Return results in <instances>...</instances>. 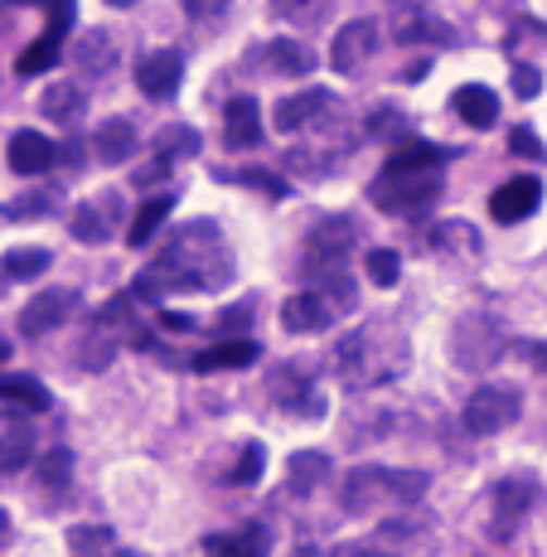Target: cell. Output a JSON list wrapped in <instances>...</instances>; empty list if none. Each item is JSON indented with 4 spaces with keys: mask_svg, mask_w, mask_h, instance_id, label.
Returning <instances> with one entry per match:
<instances>
[{
    "mask_svg": "<svg viewBox=\"0 0 547 557\" xmlns=\"http://www.w3.org/2000/svg\"><path fill=\"white\" fill-rule=\"evenodd\" d=\"M335 557H388V553H378L373 543H339Z\"/></svg>",
    "mask_w": 547,
    "mask_h": 557,
    "instance_id": "obj_47",
    "label": "cell"
},
{
    "mask_svg": "<svg viewBox=\"0 0 547 557\" xmlns=\"http://www.w3.org/2000/svg\"><path fill=\"white\" fill-rule=\"evenodd\" d=\"M262 63L276 78H306V73L315 69V53L300 45V39H272V45L262 49Z\"/></svg>",
    "mask_w": 547,
    "mask_h": 557,
    "instance_id": "obj_29",
    "label": "cell"
},
{
    "mask_svg": "<svg viewBox=\"0 0 547 557\" xmlns=\"http://www.w3.org/2000/svg\"><path fill=\"white\" fill-rule=\"evenodd\" d=\"M179 156H199V132L195 126H165V132L156 136V160H179Z\"/></svg>",
    "mask_w": 547,
    "mask_h": 557,
    "instance_id": "obj_36",
    "label": "cell"
},
{
    "mask_svg": "<svg viewBox=\"0 0 547 557\" xmlns=\"http://www.w3.org/2000/svg\"><path fill=\"white\" fill-rule=\"evenodd\" d=\"M432 248H436V252L475 257V252H480V233L470 228V223H436V228H432Z\"/></svg>",
    "mask_w": 547,
    "mask_h": 557,
    "instance_id": "obj_35",
    "label": "cell"
},
{
    "mask_svg": "<svg viewBox=\"0 0 547 557\" xmlns=\"http://www.w3.org/2000/svg\"><path fill=\"white\" fill-rule=\"evenodd\" d=\"M175 203H179V195H156V199H146L141 213L132 219V233H126V243H132V248H146V243L156 238L160 228H165V219L175 213Z\"/></svg>",
    "mask_w": 547,
    "mask_h": 557,
    "instance_id": "obj_32",
    "label": "cell"
},
{
    "mask_svg": "<svg viewBox=\"0 0 547 557\" xmlns=\"http://www.w3.org/2000/svg\"><path fill=\"white\" fill-rule=\"evenodd\" d=\"M53 257L45 248H10L5 257H0V272L10 276V282H35L39 272H49Z\"/></svg>",
    "mask_w": 547,
    "mask_h": 557,
    "instance_id": "obj_34",
    "label": "cell"
},
{
    "mask_svg": "<svg viewBox=\"0 0 547 557\" xmlns=\"http://www.w3.org/2000/svg\"><path fill=\"white\" fill-rule=\"evenodd\" d=\"M330 480V456L325 451H296L291 466H286V485H291V495H315L320 485Z\"/></svg>",
    "mask_w": 547,
    "mask_h": 557,
    "instance_id": "obj_31",
    "label": "cell"
},
{
    "mask_svg": "<svg viewBox=\"0 0 547 557\" xmlns=\"http://www.w3.org/2000/svg\"><path fill=\"white\" fill-rule=\"evenodd\" d=\"M509 151L523 156V160H543V141L529 132V126H513V132H509Z\"/></svg>",
    "mask_w": 547,
    "mask_h": 557,
    "instance_id": "obj_44",
    "label": "cell"
},
{
    "mask_svg": "<svg viewBox=\"0 0 547 557\" xmlns=\"http://www.w3.org/2000/svg\"><path fill=\"white\" fill-rule=\"evenodd\" d=\"M538 203H543V185L533 175H519L489 195V213H495V223H523Z\"/></svg>",
    "mask_w": 547,
    "mask_h": 557,
    "instance_id": "obj_16",
    "label": "cell"
},
{
    "mask_svg": "<svg viewBox=\"0 0 547 557\" xmlns=\"http://www.w3.org/2000/svg\"><path fill=\"white\" fill-rule=\"evenodd\" d=\"M35 460V426L25 412H0V475H15Z\"/></svg>",
    "mask_w": 547,
    "mask_h": 557,
    "instance_id": "obj_14",
    "label": "cell"
},
{
    "mask_svg": "<svg viewBox=\"0 0 547 557\" xmlns=\"http://www.w3.org/2000/svg\"><path fill=\"white\" fill-rule=\"evenodd\" d=\"M533 349H538V363H543V369H547V345H533Z\"/></svg>",
    "mask_w": 547,
    "mask_h": 557,
    "instance_id": "obj_51",
    "label": "cell"
},
{
    "mask_svg": "<svg viewBox=\"0 0 547 557\" xmlns=\"http://www.w3.org/2000/svg\"><path fill=\"white\" fill-rule=\"evenodd\" d=\"M262 460H266L262 442H248L243 446V460L228 470V485H257V480H262Z\"/></svg>",
    "mask_w": 547,
    "mask_h": 557,
    "instance_id": "obj_40",
    "label": "cell"
},
{
    "mask_svg": "<svg viewBox=\"0 0 547 557\" xmlns=\"http://www.w3.org/2000/svg\"><path fill=\"white\" fill-rule=\"evenodd\" d=\"M504 349H509V325L499 315H489V310H470V315H460L450 325V359H456V369L485 373L504 359Z\"/></svg>",
    "mask_w": 547,
    "mask_h": 557,
    "instance_id": "obj_5",
    "label": "cell"
},
{
    "mask_svg": "<svg viewBox=\"0 0 547 557\" xmlns=\"http://www.w3.org/2000/svg\"><path fill=\"white\" fill-rule=\"evenodd\" d=\"M73 238L88 243V248H102V243L116 238V228H122V189H102V195L83 199L78 209H73Z\"/></svg>",
    "mask_w": 547,
    "mask_h": 557,
    "instance_id": "obj_11",
    "label": "cell"
},
{
    "mask_svg": "<svg viewBox=\"0 0 547 557\" xmlns=\"http://www.w3.org/2000/svg\"><path fill=\"white\" fill-rule=\"evenodd\" d=\"M0 403L10 407V412H45L49 407V388L39 379H29V373H0Z\"/></svg>",
    "mask_w": 547,
    "mask_h": 557,
    "instance_id": "obj_27",
    "label": "cell"
},
{
    "mask_svg": "<svg viewBox=\"0 0 547 557\" xmlns=\"http://www.w3.org/2000/svg\"><path fill=\"white\" fill-rule=\"evenodd\" d=\"M5 539H10V513L0 509V543H5Z\"/></svg>",
    "mask_w": 547,
    "mask_h": 557,
    "instance_id": "obj_50",
    "label": "cell"
},
{
    "mask_svg": "<svg viewBox=\"0 0 547 557\" xmlns=\"http://www.w3.org/2000/svg\"><path fill=\"white\" fill-rule=\"evenodd\" d=\"M63 156H69V165H83V141H69L63 146Z\"/></svg>",
    "mask_w": 547,
    "mask_h": 557,
    "instance_id": "obj_49",
    "label": "cell"
},
{
    "mask_svg": "<svg viewBox=\"0 0 547 557\" xmlns=\"http://www.w3.org/2000/svg\"><path fill=\"white\" fill-rule=\"evenodd\" d=\"M238 276L228 238L219 233L213 219H195L165 238L160 257L136 276V296L141 301H160L175 292H223Z\"/></svg>",
    "mask_w": 547,
    "mask_h": 557,
    "instance_id": "obj_1",
    "label": "cell"
},
{
    "mask_svg": "<svg viewBox=\"0 0 547 557\" xmlns=\"http://www.w3.org/2000/svg\"><path fill=\"white\" fill-rule=\"evenodd\" d=\"M179 78H185V59L179 49H150L141 63H136V88L156 102H170L179 92Z\"/></svg>",
    "mask_w": 547,
    "mask_h": 557,
    "instance_id": "obj_12",
    "label": "cell"
},
{
    "mask_svg": "<svg viewBox=\"0 0 547 557\" xmlns=\"http://www.w3.org/2000/svg\"><path fill=\"white\" fill-rule=\"evenodd\" d=\"M238 180H243V185H262V189H272L276 199L286 195V185H282L276 175H266V170H238Z\"/></svg>",
    "mask_w": 547,
    "mask_h": 557,
    "instance_id": "obj_46",
    "label": "cell"
},
{
    "mask_svg": "<svg viewBox=\"0 0 547 557\" xmlns=\"http://www.w3.org/2000/svg\"><path fill=\"white\" fill-rule=\"evenodd\" d=\"M442 195H446V180L436 165H383L378 180L369 185L373 209L398 213V219H412V213L432 209Z\"/></svg>",
    "mask_w": 547,
    "mask_h": 557,
    "instance_id": "obj_4",
    "label": "cell"
},
{
    "mask_svg": "<svg viewBox=\"0 0 547 557\" xmlns=\"http://www.w3.org/2000/svg\"><path fill=\"white\" fill-rule=\"evenodd\" d=\"M450 107H456V116L465 126H475V132H489V126H495V116H499V98L489 88H480V83H465V88H456Z\"/></svg>",
    "mask_w": 547,
    "mask_h": 557,
    "instance_id": "obj_25",
    "label": "cell"
},
{
    "mask_svg": "<svg viewBox=\"0 0 547 557\" xmlns=\"http://www.w3.org/2000/svg\"><path fill=\"white\" fill-rule=\"evenodd\" d=\"M59 53H63V49H53V45H45V39H39V45H29V49L15 59V73H25V78H35V73H49L53 63H59Z\"/></svg>",
    "mask_w": 547,
    "mask_h": 557,
    "instance_id": "obj_41",
    "label": "cell"
},
{
    "mask_svg": "<svg viewBox=\"0 0 547 557\" xmlns=\"http://www.w3.org/2000/svg\"><path fill=\"white\" fill-rule=\"evenodd\" d=\"M373 53H378V20H353V25L339 29L335 49H330V63H335L339 73H359Z\"/></svg>",
    "mask_w": 547,
    "mask_h": 557,
    "instance_id": "obj_13",
    "label": "cell"
},
{
    "mask_svg": "<svg viewBox=\"0 0 547 557\" xmlns=\"http://www.w3.org/2000/svg\"><path fill=\"white\" fill-rule=\"evenodd\" d=\"M248 325H252V306H228L219 315V330L223 335H233V330H238V339H248Z\"/></svg>",
    "mask_w": 547,
    "mask_h": 557,
    "instance_id": "obj_45",
    "label": "cell"
},
{
    "mask_svg": "<svg viewBox=\"0 0 547 557\" xmlns=\"http://www.w3.org/2000/svg\"><path fill=\"white\" fill-rule=\"evenodd\" d=\"M69 480H73V451L59 446V451H49L45 466H39V490H45V495H63Z\"/></svg>",
    "mask_w": 547,
    "mask_h": 557,
    "instance_id": "obj_37",
    "label": "cell"
},
{
    "mask_svg": "<svg viewBox=\"0 0 547 557\" xmlns=\"http://www.w3.org/2000/svg\"><path fill=\"white\" fill-rule=\"evenodd\" d=\"M59 189H25V195H15L10 203H0V213L15 223H29V219H49V213H59Z\"/></svg>",
    "mask_w": 547,
    "mask_h": 557,
    "instance_id": "obj_33",
    "label": "cell"
},
{
    "mask_svg": "<svg viewBox=\"0 0 547 557\" xmlns=\"http://www.w3.org/2000/svg\"><path fill=\"white\" fill-rule=\"evenodd\" d=\"M432 490L426 470H393V466H353L345 480V509L373 513V509H412Z\"/></svg>",
    "mask_w": 547,
    "mask_h": 557,
    "instance_id": "obj_3",
    "label": "cell"
},
{
    "mask_svg": "<svg viewBox=\"0 0 547 557\" xmlns=\"http://www.w3.org/2000/svg\"><path fill=\"white\" fill-rule=\"evenodd\" d=\"M203 557H266V529L248 523L238 533H209L203 539Z\"/></svg>",
    "mask_w": 547,
    "mask_h": 557,
    "instance_id": "obj_26",
    "label": "cell"
},
{
    "mask_svg": "<svg viewBox=\"0 0 547 557\" xmlns=\"http://www.w3.org/2000/svg\"><path fill=\"white\" fill-rule=\"evenodd\" d=\"M393 35L402 39V45H456V29L446 25V20H436L432 10H422V5H407L398 10V20H393Z\"/></svg>",
    "mask_w": 547,
    "mask_h": 557,
    "instance_id": "obj_18",
    "label": "cell"
},
{
    "mask_svg": "<svg viewBox=\"0 0 547 557\" xmlns=\"http://www.w3.org/2000/svg\"><path fill=\"white\" fill-rule=\"evenodd\" d=\"M519 412H523V393L513 383H485V388L470 393L460 422H465L470 436H495L504 426L519 422Z\"/></svg>",
    "mask_w": 547,
    "mask_h": 557,
    "instance_id": "obj_9",
    "label": "cell"
},
{
    "mask_svg": "<svg viewBox=\"0 0 547 557\" xmlns=\"http://www.w3.org/2000/svg\"><path fill=\"white\" fill-rule=\"evenodd\" d=\"M122 339H136V345H150L146 330L136 325V310H132V296H112L98 315H92L88 335L78 345V363L83 369H107L112 355L122 349Z\"/></svg>",
    "mask_w": 547,
    "mask_h": 557,
    "instance_id": "obj_6",
    "label": "cell"
},
{
    "mask_svg": "<svg viewBox=\"0 0 547 557\" xmlns=\"http://www.w3.org/2000/svg\"><path fill=\"white\" fill-rule=\"evenodd\" d=\"M272 398L296 417H325V398H320L315 383H306L296 369H276L272 373Z\"/></svg>",
    "mask_w": 547,
    "mask_h": 557,
    "instance_id": "obj_17",
    "label": "cell"
},
{
    "mask_svg": "<svg viewBox=\"0 0 547 557\" xmlns=\"http://www.w3.org/2000/svg\"><path fill=\"white\" fill-rule=\"evenodd\" d=\"M73 20H78V15H73V5H69V0H59V5L49 10V29H45L39 39H45V45H53V49H63V39H69Z\"/></svg>",
    "mask_w": 547,
    "mask_h": 557,
    "instance_id": "obj_42",
    "label": "cell"
},
{
    "mask_svg": "<svg viewBox=\"0 0 547 557\" xmlns=\"http://www.w3.org/2000/svg\"><path fill=\"white\" fill-rule=\"evenodd\" d=\"M359 223L349 219V213H335V219L315 223V233H310L306 243V262H310V276H345L349 272V252L359 248Z\"/></svg>",
    "mask_w": 547,
    "mask_h": 557,
    "instance_id": "obj_7",
    "label": "cell"
},
{
    "mask_svg": "<svg viewBox=\"0 0 547 557\" xmlns=\"http://www.w3.org/2000/svg\"><path fill=\"white\" fill-rule=\"evenodd\" d=\"M335 320H339V310L320 292H296L291 301L282 306V325L291 330V335H320V330H330Z\"/></svg>",
    "mask_w": 547,
    "mask_h": 557,
    "instance_id": "obj_15",
    "label": "cell"
},
{
    "mask_svg": "<svg viewBox=\"0 0 547 557\" xmlns=\"http://www.w3.org/2000/svg\"><path fill=\"white\" fill-rule=\"evenodd\" d=\"M407 363H412V345H407V330L393 320H369L335 349V373L349 388H383L402 379Z\"/></svg>",
    "mask_w": 547,
    "mask_h": 557,
    "instance_id": "obj_2",
    "label": "cell"
},
{
    "mask_svg": "<svg viewBox=\"0 0 547 557\" xmlns=\"http://www.w3.org/2000/svg\"><path fill=\"white\" fill-rule=\"evenodd\" d=\"M330 107H335V92H325V88H306L296 98H282L276 102V132H300L310 116L330 112Z\"/></svg>",
    "mask_w": 547,
    "mask_h": 557,
    "instance_id": "obj_24",
    "label": "cell"
},
{
    "mask_svg": "<svg viewBox=\"0 0 547 557\" xmlns=\"http://www.w3.org/2000/svg\"><path fill=\"white\" fill-rule=\"evenodd\" d=\"M5 156H10V170H15V175H45L53 160H59V146H53L45 132H15Z\"/></svg>",
    "mask_w": 547,
    "mask_h": 557,
    "instance_id": "obj_19",
    "label": "cell"
},
{
    "mask_svg": "<svg viewBox=\"0 0 547 557\" xmlns=\"http://www.w3.org/2000/svg\"><path fill=\"white\" fill-rule=\"evenodd\" d=\"M533 505H538V480L533 475L513 470V475L495 480V490H489V539L509 543L513 533H519V523L529 519Z\"/></svg>",
    "mask_w": 547,
    "mask_h": 557,
    "instance_id": "obj_8",
    "label": "cell"
},
{
    "mask_svg": "<svg viewBox=\"0 0 547 557\" xmlns=\"http://www.w3.org/2000/svg\"><path fill=\"white\" fill-rule=\"evenodd\" d=\"M160 325H170V330H195V320H185V315H170V310H160Z\"/></svg>",
    "mask_w": 547,
    "mask_h": 557,
    "instance_id": "obj_48",
    "label": "cell"
},
{
    "mask_svg": "<svg viewBox=\"0 0 547 557\" xmlns=\"http://www.w3.org/2000/svg\"><path fill=\"white\" fill-rule=\"evenodd\" d=\"M446 160H450V151H446V146H426V141H402L398 151L388 156V165H436V170H442Z\"/></svg>",
    "mask_w": 547,
    "mask_h": 557,
    "instance_id": "obj_38",
    "label": "cell"
},
{
    "mask_svg": "<svg viewBox=\"0 0 547 557\" xmlns=\"http://www.w3.org/2000/svg\"><path fill=\"white\" fill-rule=\"evenodd\" d=\"M136 146H141V132H136L126 116H112V122H102L98 132H92V156H98L102 165H126V160L136 156Z\"/></svg>",
    "mask_w": 547,
    "mask_h": 557,
    "instance_id": "obj_20",
    "label": "cell"
},
{
    "mask_svg": "<svg viewBox=\"0 0 547 557\" xmlns=\"http://www.w3.org/2000/svg\"><path fill=\"white\" fill-rule=\"evenodd\" d=\"M10 359V345H0V363H5Z\"/></svg>",
    "mask_w": 547,
    "mask_h": 557,
    "instance_id": "obj_52",
    "label": "cell"
},
{
    "mask_svg": "<svg viewBox=\"0 0 547 557\" xmlns=\"http://www.w3.org/2000/svg\"><path fill=\"white\" fill-rule=\"evenodd\" d=\"M69 553L73 557H132L122 548V539H116L112 529H102V523H78V529H69Z\"/></svg>",
    "mask_w": 547,
    "mask_h": 557,
    "instance_id": "obj_30",
    "label": "cell"
},
{
    "mask_svg": "<svg viewBox=\"0 0 547 557\" xmlns=\"http://www.w3.org/2000/svg\"><path fill=\"white\" fill-rule=\"evenodd\" d=\"M223 141H228L233 151H252V146H262V107H257V98H233L228 102Z\"/></svg>",
    "mask_w": 547,
    "mask_h": 557,
    "instance_id": "obj_21",
    "label": "cell"
},
{
    "mask_svg": "<svg viewBox=\"0 0 547 557\" xmlns=\"http://www.w3.org/2000/svg\"><path fill=\"white\" fill-rule=\"evenodd\" d=\"M78 310H83V292H73V286H49V292H39L35 301L20 310V335L39 339V335H49V330L69 325Z\"/></svg>",
    "mask_w": 547,
    "mask_h": 557,
    "instance_id": "obj_10",
    "label": "cell"
},
{
    "mask_svg": "<svg viewBox=\"0 0 547 557\" xmlns=\"http://www.w3.org/2000/svg\"><path fill=\"white\" fill-rule=\"evenodd\" d=\"M513 92H519L523 102H533L543 92V73L533 69V63H513Z\"/></svg>",
    "mask_w": 547,
    "mask_h": 557,
    "instance_id": "obj_43",
    "label": "cell"
},
{
    "mask_svg": "<svg viewBox=\"0 0 547 557\" xmlns=\"http://www.w3.org/2000/svg\"><path fill=\"white\" fill-rule=\"evenodd\" d=\"M257 355H262V345H257V339H223V345H213V349H199V355L189 359V369H199V373L252 369Z\"/></svg>",
    "mask_w": 547,
    "mask_h": 557,
    "instance_id": "obj_22",
    "label": "cell"
},
{
    "mask_svg": "<svg viewBox=\"0 0 547 557\" xmlns=\"http://www.w3.org/2000/svg\"><path fill=\"white\" fill-rule=\"evenodd\" d=\"M73 63H78V73H88V78H107V73L116 69V39L107 35V29H83L78 49H73Z\"/></svg>",
    "mask_w": 547,
    "mask_h": 557,
    "instance_id": "obj_23",
    "label": "cell"
},
{
    "mask_svg": "<svg viewBox=\"0 0 547 557\" xmlns=\"http://www.w3.org/2000/svg\"><path fill=\"white\" fill-rule=\"evenodd\" d=\"M363 272H369L373 286H393L402 276V257L393 248H373L369 257H363Z\"/></svg>",
    "mask_w": 547,
    "mask_h": 557,
    "instance_id": "obj_39",
    "label": "cell"
},
{
    "mask_svg": "<svg viewBox=\"0 0 547 557\" xmlns=\"http://www.w3.org/2000/svg\"><path fill=\"white\" fill-rule=\"evenodd\" d=\"M83 107H88V92H83L78 83H69V78L49 83L45 98H39V112H45L49 122H59V126H73V122H78Z\"/></svg>",
    "mask_w": 547,
    "mask_h": 557,
    "instance_id": "obj_28",
    "label": "cell"
}]
</instances>
